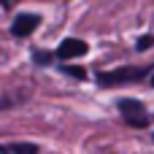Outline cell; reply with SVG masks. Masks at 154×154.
Returning a JSON list of instances; mask_svg holds the SVG:
<instances>
[{
	"mask_svg": "<svg viewBox=\"0 0 154 154\" xmlns=\"http://www.w3.org/2000/svg\"><path fill=\"white\" fill-rule=\"evenodd\" d=\"M154 65H122L114 70H100L95 76L97 87H119V84H138L152 76Z\"/></svg>",
	"mask_w": 154,
	"mask_h": 154,
	"instance_id": "cell-1",
	"label": "cell"
},
{
	"mask_svg": "<svg viewBox=\"0 0 154 154\" xmlns=\"http://www.w3.org/2000/svg\"><path fill=\"white\" fill-rule=\"evenodd\" d=\"M116 108H119V114H122V119H125L127 127H133V130H149L152 116H149V111H146V106L141 100H135V97H119Z\"/></svg>",
	"mask_w": 154,
	"mask_h": 154,
	"instance_id": "cell-2",
	"label": "cell"
},
{
	"mask_svg": "<svg viewBox=\"0 0 154 154\" xmlns=\"http://www.w3.org/2000/svg\"><path fill=\"white\" fill-rule=\"evenodd\" d=\"M43 19H41V14H30V11H19L16 16H14V22H11V35L14 38H30L35 30H38V24H41Z\"/></svg>",
	"mask_w": 154,
	"mask_h": 154,
	"instance_id": "cell-3",
	"label": "cell"
},
{
	"mask_svg": "<svg viewBox=\"0 0 154 154\" xmlns=\"http://www.w3.org/2000/svg\"><path fill=\"white\" fill-rule=\"evenodd\" d=\"M89 51V43L87 41H81V38H62L60 41V46L54 49V54H57V60H73V57H84Z\"/></svg>",
	"mask_w": 154,
	"mask_h": 154,
	"instance_id": "cell-4",
	"label": "cell"
},
{
	"mask_svg": "<svg viewBox=\"0 0 154 154\" xmlns=\"http://www.w3.org/2000/svg\"><path fill=\"white\" fill-rule=\"evenodd\" d=\"M22 100H27V92H19V89H14V92H5V95L0 97V111L11 108V106H19Z\"/></svg>",
	"mask_w": 154,
	"mask_h": 154,
	"instance_id": "cell-5",
	"label": "cell"
},
{
	"mask_svg": "<svg viewBox=\"0 0 154 154\" xmlns=\"http://www.w3.org/2000/svg\"><path fill=\"white\" fill-rule=\"evenodd\" d=\"M57 70H60V73H65V76H70V79H76V81H87V79H89V76H87V70H84V68H79V65H65V62H62Z\"/></svg>",
	"mask_w": 154,
	"mask_h": 154,
	"instance_id": "cell-6",
	"label": "cell"
},
{
	"mask_svg": "<svg viewBox=\"0 0 154 154\" xmlns=\"http://www.w3.org/2000/svg\"><path fill=\"white\" fill-rule=\"evenodd\" d=\"M5 152H24V154H38L41 146L38 143H5Z\"/></svg>",
	"mask_w": 154,
	"mask_h": 154,
	"instance_id": "cell-7",
	"label": "cell"
},
{
	"mask_svg": "<svg viewBox=\"0 0 154 154\" xmlns=\"http://www.w3.org/2000/svg\"><path fill=\"white\" fill-rule=\"evenodd\" d=\"M54 57H57L54 51H32V62L35 65H49Z\"/></svg>",
	"mask_w": 154,
	"mask_h": 154,
	"instance_id": "cell-8",
	"label": "cell"
},
{
	"mask_svg": "<svg viewBox=\"0 0 154 154\" xmlns=\"http://www.w3.org/2000/svg\"><path fill=\"white\" fill-rule=\"evenodd\" d=\"M154 46V35H141L138 41H135V51H146V49H152Z\"/></svg>",
	"mask_w": 154,
	"mask_h": 154,
	"instance_id": "cell-9",
	"label": "cell"
},
{
	"mask_svg": "<svg viewBox=\"0 0 154 154\" xmlns=\"http://www.w3.org/2000/svg\"><path fill=\"white\" fill-rule=\"evenodd\" d=\"M14 3H16V0H0V5H3V8H14Z\"/></svg>",
	"mask_w": 154,
	"mask_h": 154,
	"instance_id": "cell-10",
	"label": "cell"
},
{
	"mask_svg": "<svg viewBox=\"0 0 154 154\" xmlns=\"http://www.w3.org/2000/svg\"><path fill=\"white\" fill-rule=\"evenodd\" d=\"M149 87H154V70H152V76H149Z\"/></svg>",
	"mask_w": 154,
	"mask_h": 154,
	"instance_id": "cell-11",
	"label": "cell"
},
{
	"mask_svg": "<svg viewBox=\"0 0 154 154\" xmlns=\"http://www.w3.org/2000/svg\"><path fill=\"white\" fill-rule=\"evenodd\" d=\"M0 152H5V146H3V143H0Z\"/></svg>",
	"mask_w": 154,
	"mask_h": 154,
	"instance_id": "cell-12",
	"label": "cell"
},
{
	"mask_svg": "<svg viewBox=\"0 0 154 154\" xmlns=\"http://www.w3.org/2000/svg\"><path fill=\"white\" fill-rule=\"evenodd\" d=\"M152 141H154V135H152Z\"/></svg>",
	"mask_w": 154,
	"mask_h": 154,
	"instance_id": "cell-13",
	"label": "cell"
}]
</instances>
